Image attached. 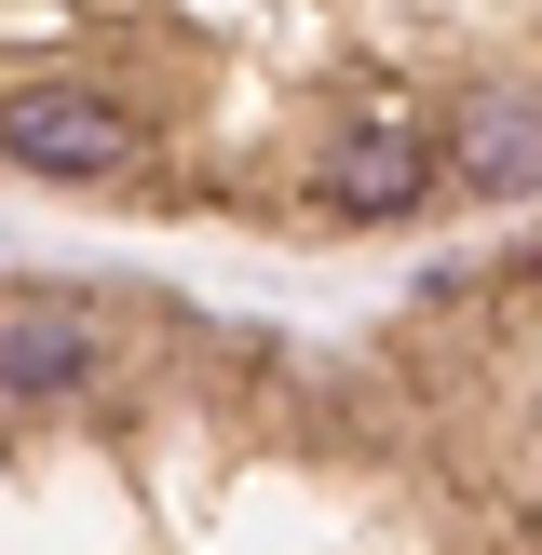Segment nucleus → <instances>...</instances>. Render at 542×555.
Masks as SVG:
<instances>
[{"label": "nucleus", "mask_w": 542, "mask_h": 555, "mask_svg": "<svg viewBox=\"0 0 542 555\" xmlns=\"http://www.w3.org/2000/svg\"><path fill=\"white\" fill-rule=\"evenodd\" d=\"M515 271H529V285H542V231H515Z\"/></svg>", "instance_id": "f03ea898"}, {"label": "nucleus", "mask_w": 542, "mask_h": 555, "mask_svg": "<svg viewBox=\"0 0 542 555\" xmlns=\"http://www.w3.org/2000/svg\"><path fill=\"white\" fill-rule=\"evenodd\" d=\"M448 190L475 204H542V95H461L448 108Z\"/></svg>", "instance_id": "f257e3e1"}]
</instances>
